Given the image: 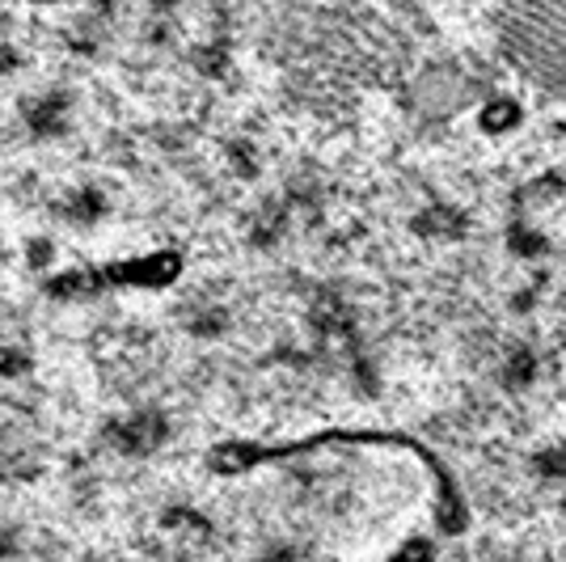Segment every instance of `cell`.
Masks as SVG:
<instances>
[{
  "mask_svg": "<svg viewBox=\"0 0 566 562\" xmlns=\"http://www.w3.org/2000/svg\"><path fill=\"white\" fill-rule=\"evenodd\" d=\"M161 431H166V423L157 415H144V419H132L127 427H118V445L127 452H144V448H153L161 440Z\"/></svg>",
  "mask_w": 566,
  "mask_h": 562,
  "instance_id": "cell-3",
  "label": "cell"
},
{
  "mask_svg": "<svg viewBox=\"0 0 566 562\" xmlns=\"http://www.w3.org/2000/svg\"><path fill=\"white\" fill-rule=\"evenodd\" d=\"M516 102H507V97H499V102H491L486 111H482V127L486 132H507V127H516Z\"/></svg>",
  "mask_w": 566,
  "mask_h": 562,
  "instance_id": "cell-4",
  "label": "cell"
},
{
  "mask_svg": "<svg viewBox=\"0 0 566 562\" xmlns=\"http://www.w3.org/2000/svg\"><path fill=\"white\" fill-rule=\"evenodd\" d=\"M39 4H51V0H39Z\"/></svg>",
  "mask_w": 566,
  "mask_h": 562,
  "instance_id": "cell-6",
  "label": "cell"
},
{
  "mask_svg": "<svg viewBox=\"0 0 566 562\" xmlns=\"http://www.w3.org/2000/svg\"><path fill=\"white\" fill-rule=\"evenodd\" d=\"M182 275V258L174 250H157V254L144 258H118V262H102V267H81L69 275H55L48 283L51 296H64V301H90L97 292H111V288H166Z\"/></svg>",
  "mask_w": 566,
  "mask_h": 562,
  "instance_id": "cell-2",
  "label": "cell"
},
{
  "mask_svg": "<svg viewBox=\"0 0 566 562\" xmlns=\"http://www.w3.org/2000/svg\"><path fill=\"white\" fill-rule=\"evenodd\" d=\"M431 559H436V545L427 538H410V541H401L385 562H431Z\"/></svg>",
  "mask_w": 566,
  "mask_h": 562,
  "instance_id": "cell-5",
  "label": "cell"
},
{
  "mask_svg": "<svg viewBox=\"0 0 566 562\" xmlns=\"http://www.w3.org/2000/svg\"><path fill=\"white\" fill-rule=\"evenodd\" d=\"M322 445H385V448H406L410 457H419L427 466V473L436 478V516H440V529L444 533H461L465 529V499L457 491L452 473L444 469V461L431 452L427 445H419L415 436H401V431H317V436H296V440H283V445H259V440H224L212 448L208 466L216 473H245V469H259L266 461H283V457H296V452H313Z\"/></svg>",
  "mask_w": 566,
  "mask_h": 562,
  "instance_id": "cell-1",
  "label": "cell"
}]
</instances>
